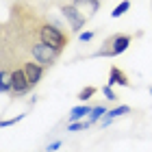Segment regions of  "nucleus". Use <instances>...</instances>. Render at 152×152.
<instances>
[{
    "label": "nucleus",
    "instance_id": "nucleus-1",
    "mask_svg": "<svg viewBox=\"0 0 152 152\" xmlns=\"http://www.w3.org/2000/svg\"><path fill=\"white\" fill-rule=\"evenodd\" d=\"M37 35H39V41H44V44L52 46L54 50H59V52H63V50H65V46L70 44V35L61 31V26L52 24L46 15H41V18H39Z\"/></svg>",
    "mask_w": 152,
    "mask_h": 152
},
{
    "label": "nucleus",
    "instance_id": "nucleus-2",
    "mask_svg": "<svg viewBox=\"0 0 152 152\" xmlns=\"http://www.w3.org/2000/svg\"><path fill=\"white\" fill-rule=\"evenodd\" d=\"M135 37L137 35H133V33H113V35H109L102 41V46L98 48V52L94 57H117L133 44Z\"/></svg>",
    "mask_w": 152,
    "mask_h": 152
},
{
    "label": "nucleus",
    "instance_id": "nucleus-3",
    "mask_svg": "<svg viewBox=\"0 0 152 152\" xmlns=\"http://www.w3.org/2000/svg\"><path fill=\"white\" fill-rule=\"evenodd\" d=\"M59 57H61V52H59V50H54L52 46L44 44V41H35V44H31V48H28V59H33V61H37V63H41V65L46 67V70L57 63Z\"/></svg>",
    "mask_w": 152,
    "mask_h": 152
},
{
    "label": "nucleus",
    "instance_id": "nucleus-4",
    "mask_svg": "<svg viewBox=\"0 0 152 152\" xmlns=\"http://www.w3.org/2000/svg\"><path fill=\"white\" fill-rule=\"evenodd\" d=\"M59 9H61V13H63V18L67 20V24L72 26V33H80L83 26L87 24V18L83 15V13L76 9L72 2H61Z\"/></svg>",
    "mask_w": 152,
    "mask_h": 152
},
{
    "label": "nucleus",
    "instance_id": "nucleus-5",
    "mask_svg": "<svg viewBox=\"0 0 152 152\" xmlns=\"http://www.w3.org/2000/svg\"><path fill=\"white\" fill-rule=\"evenodd\" d=\"M31 89H33V85H31V80L26 78L24 67L22 65L15 67V70L11 72V96L13 98H20V96H26Z\"/></svg>",
    "mask_w": 152,
    "mask_h": 152
},
{
    "label": "nucleus",
    "instance_id": "nucleus-6",
    "mask_svg": "<svg viewBox=\"0 0 152 152\" xmlns=\"http://www.w3.org/2000/svg\"><path fill=\"white\" fill-rule=\"evenodd\" d=\"M70 2H72L87 20H91L96 13L100 11V7H102V0H70Z\"/></svg>",
    "mask_w": 152,
    "mask_h": 152
},
{
    "label": "nucleus",
    "instance_id": "nucleus-7",
    "mask_svg": "<svg viewBox=\"0 0 152 152\" xmlns=\"http://www.w3.org/2000/svg\"><path fill=\"white\" fill-rule=\"evenodd\" d=\"M22 67H24L26 78L31 80V85H33V87H35L37 83L41 80V76H44V72H46V67L41 65V63H37V61H33V59L24 61V63H22Z\"/></svg>",
    "mask_w": 152,
    "mask_h": 152
},
{
    "label": "nucleus",
    "instance_id": "nucleus-8",
    "mask_svg": "<svg viewBox=\"0 0 152 152\" xmlns=\"http://www.w3.org/2000/svg\"><path fill=\"white\" fill-rule=\"evenodd\" d=\"M107 85H122V87H133L130 85V80H128V74L122 70V67H117V65H111V70H109V83Z\"/></svg>",
    "mask_w": 152,
    "mask_h": 152
},
{
    "label": "nucleus",
    "instance_id": "nucleus-9",
    "mask_svg": "<svg viewBox=\"0 0 152 152\" xmlns=\"http://www.w3.org/2000/svg\"><path fill=\"white\" fill-rule=\"evenodd\" d=\"M126 113H130V107H126V104H122V107L113 109V111H109L104 115V120H102V126H107L111 120H115V117H120V115H126Z\"/></svg>",
    "mask_w": 152,
    "mask_h": 152
},
{
    "label": "nucleus",
    "instance_id": "nucleus-10",
    "mask_svg": "<svg viewBox=\"0 0 152 152\" xmlns=\"http://www.w3.org/2000/svg\"><path fill=\"white\" fill-rule=\"evenodd\" d=\"M91 113V107H87V104H83V107H74L72 111H70V122H76V120H80V117H85Z\"/></svg>",
    "mask_w": 152,
    "mask_h": 152
},
{
    "label": "nucleus",
    "instance_id": "nucleus-11",
    "mask_svg": "<svg viewBox=\"0 0 152 152\" xmlns=\"http://www.w3.org/2000/svg\"><path fill=\"white\" fill-rule=\"evenodd\" d=\"M96 94H98V87L89 85V87H85V89H80V91H78V96H76V98H78L80 102H87V100L91 98V96H96Z\"/></svg>",
    "mask_w": 152,
    "mask_h": 152
},
{
    "label": "nucleus",
    "instance_id": "nucleus-12",
    "mask_svg": "<svg viewBox=\"0 0 152 152\" xmlns=\"http://www.w3.org/2000/svg\"><path fill=\"white\" fill-rule=\"evenodd\" d=\"M130 4H133L130 0H122V2H120V4H117L115 9L111 11V18H120V15H124V13L130 9Z\"/></svg>",
    "mask_w": 152,
    "mask_h": 152
},
{
    "label": "nucleus",
    "instance_id": "nucleus-13",
    "mask_svg": "<svg viewBox=\"0 0 152 152\" xmlns=\"http://www.w3.org/2000/svg\"><path fill=\"white\" fill-rule=\"evenodd\" d=\"M107 113H109V111H107V107H104V104H102V107H94V109H91V113H89V122H91V124H94V122H98L100 117H102V115H107Z\"/></svg>",
    "mask_w": 152,
    "mask_h": 152
},
{
    "label": "nucleus",
    "instance_id": "nucleus-14",
    "mask_svg": "<svg viewBox=\"0 0 152 152\" xmlns=\"http://www.w3.org/2000/svg\"><path fill=\"white\" fill-rule=\"evenodd\" d=\"M89 126H91V122H72L70 124V126H67V130H83V128H89Z\"/></svg>",
    "mask_w": 152,
    "mask_h": 152
},
{
    "label": "nucleus",
    "instance_id": "nucleus-15",
    "mask_svg": "<svg viewBox=\"0 0 152 152\" xmlns=\"http://www.w3.org/2000/svg\"><path fill=\"white\" fill-rule=\"evenodd\" d=\"M102 94H104L107 96V100H117V96H115V91H113V87L111 85H104V87H102Z\"/></svg>",
    "mask_w": 152,
    "mask_h": 152
},
{
    "label": "nucleus",
    "instance_id": "nucleus-16",
    "mask_svg": "<svg viewBox=\"0 0 152 152\" xmlns=\"http://www.w3.org/2000/svg\"><path fill=\"white\" fill-rule=\"evenodd\" d=\"M20 120H24V115H18V117H13V120H2V122H0V126L7 128V126H11V124H15V122H20Z\"/></svg>",
    "mask_w": 152,
    "mask_h": 152
},
{
    "label": "nucleus",
    "instance_id": "nucleus-17",
    "mask_svg": "<svg viewBox=\"0 0 152 152\" xmlns=\"http://www.w3.org/2000/svg\"><path fill=\"white\" fill-rule=\"evenodd\" d=\"M94 35H96V33L94 31H87V33H80V41H89V39H94Z\"/></svg>",
    "mask_w": 152,
    "mask_h": 152
},
{
    "label": "nucleus",
    "instance_id": "nucleus-18",
    "mask_svg": "<svg viewBox=\"0 0 152 152\" xmlns=\"http://www.w3.org/2000/svg\"><path fill=\"white\" fill-rule=\"evenodd\" d=\"M59 146H61V141H52V143H50V146H48L46 150H48V152H54V150H57Z\"/></svg>",
    "mask_w": 152,
    "mask_h": 152
},
{
    "label": "nucleus",
    "instance_id": "nucleus-19",
    "mask_svg": "<svg viewBox=\"0 0 152 152\" xmlns=\"http://www.w3.org/2000/svg\"><path fill=\"white\" fill-rule=\"evenodd\" d=\"M150 94H152V87H150Z\"/></svg>",
    "mask_w": 152,
    "mask_h": 152
}]
</instances>
